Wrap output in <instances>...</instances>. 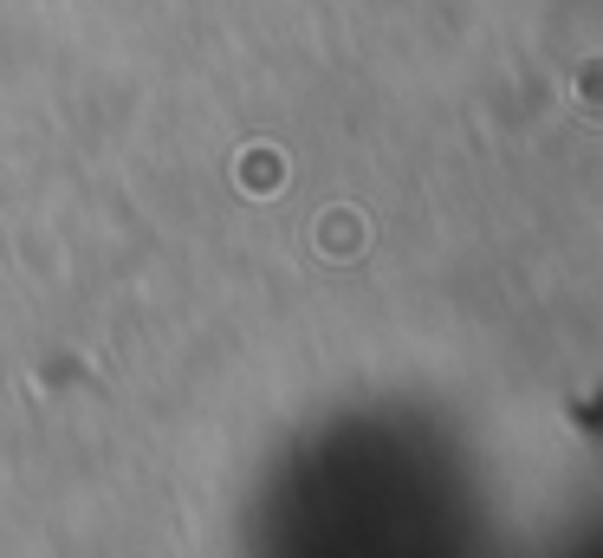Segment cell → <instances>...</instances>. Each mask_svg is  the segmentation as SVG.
<instances>
[{
    "label": "cell",
    "mask_w": 603,
    "mask_h": 558,
    "mask_svg": "<svg viewBox=\"0 0 603 558\" xmlns=\"http://www.w3.org/2000/svg\"><path fill=\"white\" fill-rule=\"evenodd\" d=\"M279 182H286V156L267 149V143H254V149L241 156V189H247V196H272Z\"/></svg>",
    "instance_id": "obj_1"
},
{
    "label": "cell",
    "mask_w": 603,
    "mask_h": 558,
    "mask_svg": "<svg viewBox=\"0 0 603 558\" xmlns=\"http://www.w3.org/2000/svg\"><path fill=\"white\" fill-rule=\"evenodd\" d=\"M325 221H332V247H357V214H325Z\"/></svg>",
    "instance_id": "obj_2"
}]
</instances>
